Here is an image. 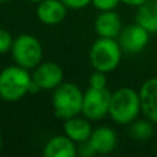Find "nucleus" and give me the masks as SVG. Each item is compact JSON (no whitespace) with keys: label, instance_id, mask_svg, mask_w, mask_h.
Returning a JSON list of instances; mask_svg holds the SVG:
<instances>
[{"label":"nucleus","instance_id":"f257e3e1","mask_svg":"<svg viewBox=\"0 0 157 157\" xmlns=\"http://www.w3.org/2000/svg\"><path fill=\"white\" fill-rule=\"evenodd\" d=\"M142 112L139 91L131 87H121L112 92L109 116L116 124L130 125L134 120L138 119Z\"/></svg>","mask_w":157,"mask_h":157},{"label":"nucleus","instance_id":"f03ea898","mask_svg":"<svg viewBox=\"0 0 157 157\" xmlns=\"http://www.w3.org/2000/svg\"><path fill=\"white\" fill-rule=\"evenodd\" d=\"M32 75L19 65H11L0 71V98L6 102H17L30 92Z\"/></svg>","mask_w":157,"mask_h":157},{"label":"nucleus","instance_id":"7ed1b4c3","mask_svg":"<svg viewBox=\"0 0 157 157\" xmlns=\"http://www.w3.org/2000/svg\"><path fill=\"white\" fill-rule=\"evenodd\" d=\"M84 92L75 83L63 81L52 91V109L58 119L66 120L78 116L83 110Z\"/></svg>","mask_w":157,"mask_h":157},{"label":"nucleus","instance_id":"20e7f679","mask_svg":"<svg viewBox=\"0 0 157 157\" xmlns=\"http://www.w3.org/2000/svg\"><path fill=\"white\" fill-rule=\"evenodd\" d=\"M123 50L116 39L99 37L90 48V63L94 71L110 73L121 62Z\"/></svg>","mask_w":157,"mask_h":157},{"label":"nucleus","instance_id":"39448f33","mask_svg":"<svg viewBox=\"0 0 157 157\" xmlns=\"http://www.w3.org/2000/svg\"><path fill=\"white\" fill-rule=\"evenodd\" d=\"M10 52L14 62L28 71L35 69L39 63L43 62V46L36 36L29 33L17 36Z\"/></svg>","mask_w":157,"mask_h":157},{"label":"nucleus","instance_id":"423d86ee","mask_svg":"<svg viewBox=\"0 0 157 157\" xmlns=\"http://www.w3.org/2000/svg\"><path fill=\"white\" fill-rule=\"evenodd\" d=\"M112 92L106 88H92L88 87L84 92L83 98V110L81 114L90 120V121H98L102 120L109 114V106H110Z\"/></svg>","mask_w":157,"mask_h":157},{"label":"nucleus","instance_id":"0eeeda50","mask_svg":"<svg viewBox=\"0 0 157 157\" xmlns=\"http://www.w3.org/2000/svg\"><path fill=\"white\" fill-rule=\"evenodd\" d=\"M63 69L57 62H41L33 69V83L40 88V91H54L59 84L63 83Z\"/></svg>","mask_w":157,"mask_h":157},{"label":"nucleus","instance_id":"6e6552de","mask_svg":"<svg viewBox=\"0 0 157 157\" xmlns=\"http://www.w3.org/2000/svg\"><path fill=\"white\" fill-rule=\"evenodd\" d=\"M149 35L150 33L145 28L135 22L121 29L119 35V44L123 51L127 54H138L147 46Z\"/></svg>","mask_w":157,"mask_h":157},{"label":"nucleus","instance_id":"1a4fd4ad","mask_svg":"<svg viewBox=\"0 0 157 157\" xmlns=\"http://www.w3.org/2000/svg\"><path fill=\"white\" fill-rule=\"evenodd\" d=\"M68 7L61 0H41L36 7V17L44 25L54 26L66 18Z\"/></svg>","mask_w":157,"mask_h":157},{"label":"nucleus","instance_id":"9d476101","mask_svg":"<svg viewBox=\"0 0 157 157\" xmlns=\"http://www.w3.org/2000/svg\"><path fill=\"white\" fill-rule=\"evenodd\" d=\"M94 29L99 37L116 39L123 29L121 18L114 10L99 11L94 21Z\"/></svg>","mask_w":157,"mask_h":157},{"label":"nucleus","instance_id":"9b49d317","mask_svg":"<svg viewBox=\"0 0 157 157\" xmlns=\"http://www.w3.org/2000/svg\"><path fill=\"white\" fill-rule=\"evenodd\" d=\"M141 97V106L144 114L157 124V77L146 80L139 90Z\"/></svg>","mask_w":157,"mask_h":157},{"label":"nucleus","instance_id":"f8f14e48","mask_svg":"<svg viewBox=\"0 0 157 157\" xmlns=\"http://www.w3.org/2000/svg\"><path fill=\"white\" fill-rule=\"evenodd\" d=\"M46 157H75L77 156V144L68 135H57L50 138L43 147Z\"/></svg>","mask_w":157,"mask_h":157},{"label":"nucleus","instance_id":"ddd939ff","mask_svg":"<svg viewBox=\"0 0 157 157\" xmlns=\"http://www.w3.org/2000/svg\"><path fill=\"white\" fill-rule=\"evenodd\" d=\"M90 142L92 144L97 155H109L117 146V134L113 128L106 125L97 127L92 130Z\"/></svg>","mask_w":157,"mask_h":157},{"label":"nucleus","instance_id":"4468645a","mask_svg":"<svg viewBox=\"0 0 157 157\" xmlns=\"http://www.w3.org/2000/svg\"><path fill=\"white\" fill-rule=\"evenodd\" d=\"M63 134L68 135L76 144L88 141L92 134V127L87 117L75 116L63 120Z\"/></svg>","mask_w":157,"mask_h":157},{"label":"nucleus","instance_id":"2eb2a0df","mask_svg":"<svg viewBox=\"0 0 157 157\" xmlns=\"http://www.w3.org/2000/svg\"><path fill=\"white\" fill-rule=\"evenodd\" d=\"M135 22L149 33H157V0H147L136 7Z\"/></svg>","mask_w":157,"mask_h":157},{"label":"nucleus","instance_id":"dca6fc26","mask_svg":"<svg viewBox=\"0 0 157 157\" xmlns=\"http://www.w3.org/2000/svg\"><path fill=\"white\" fill-rule=\"evenodd\" d=\"M155 123L147 120H134L130 124L128 128V134L132 139L136 141H147L153 136L155 134V127H153Z\"/></svg>","mask_w":157,"mask_h":157},{"label":"nucleus","instance_id":"f3484780","mask_svg":"<svg viewBox=\"0 0 157 157\" xmlns=\"http://www.w3.org/2000/svg\"><path fill=\"white\" fill-rule=\"evenodd\" d=\"M106 75L103 72L99 71H94V73L90 76L88 80V87H92V88H106L108 87V78H106Z\"/></svg>","mask_w":157,"mask_h":157},{"label":"nucleus","instance_id":"a211bd4d","mask_svg":"<svg viewBox=\"0 0 157 157\" xmlns=\"http://www.w3.org/2000/svg\"><path fill=\"white\" fill-rule=\"evenodd\" d=\"M13 43H14L13 35L7 29L0 28V54H6V52L11 51Z\"/></svg>","mask_w":157,"mask_h":157},{"label":"nucleus","instance_id":"6ab92c4d","mask_svg":"<svg viewBox=\"0 0 157 157\" xmlns=\"http://www.w3.org/2000/svg\"><path fill=\"white\" fill-rule=\"evenodd\" d=\"M120 3H121V0H92L91 4L98 11H109V10H114Z\"/></svg>","mask_w":157,"mask_h":157},{"label":"nucleus","instance_id":"aec40b11","mask_svg":"<svg viewBox=\"0 0 157 157\" xmlns=\"http://www.w3.org/2000/svg\"><path fill=\"white\" fill-rule=\"evenodd\" d=\"M97 155V152H95L94 146H92V144L88 141H84V142H80V144H77V156L80 157H92Z\"/></svg>","mask_w":157,"mask_h":157},{"label":"nucleus","instance_id":"412c9836","mask_svg":"<svg viewBox=\"0 0 157 157\" xmlns=\"http://www.w3.org/2000/svg\"><path fill=\"white\" fill-rule=\"evenodd\" d=\"M61 2L68 8H72V10H81V8H86L87 6L91 4L92 0H61Z\"/></svg>","mask_w":157,"mask_h":157},{"label":"nucleus","instance_id":"4be33fe9","mask_svg":"<svg viewBox=\"0 0 157 157\" xmlns=\"http://www.w3.org/2000/svg\"><path fill=\"white\" fill-rule=\"evenodd\" d=\"M147 0H121V3H124V4L127 6H131V7H138V6L144 4V3H146Z\"/></svg>","mask_w":157,"mask_h":157},{"label":"nucleus","instance_id":"5701e85b","mask_svg":"<svg viewBox=\"0 0 157 157\" xmlns=\"http://www.w3.org/2000/svg\"><path fill=\"white\" fill-rule=\"evenodd\" d=\"M3 147V138H2V134H0V150H2Z\"/></svg>","mask_w":157,"mask_h":157},{"label":"nucleus","instance_id":"b1692460","mask_svg":"<svg viewBox=\"0 0 157 157\" xmlns=\"http://www.w3.org/2000/svg\"><path fill=\"white\" fill-rule=\"evenodd\" d=\"M28 2H30V3H40L41 0H28Z\"/></svg>","mask_w":157,"mask_h":157},{"label":"nucleus","instance_id":"393cba45","mask_svg":"<svg viewBox=\"0 0 157 157\" xmlns=\"http://www.w3.org/2000/svg\"><path fill=\"white\" fill-rule=\"evenodd\" d=\"M7 2H10V0H0V3H7Z\"/></svg>","mask_w":157,"mask_h":157}]
</instances>
